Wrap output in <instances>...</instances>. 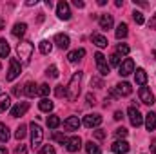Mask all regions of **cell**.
I'll return each instance as SVG.
<instances>
[{"label":"cell","instance_id":"1","mask_svg":"<svg viewBox=\"0 0 156 154\" xmlns=\"http://www.w3.org/2000/svg\"><path fill=\"white\" fill-rule=\"evenodd\" d=\"M80 80H82V71L75 73L73 78L69 80V83H67V87H66V96H67V100L75 102L78 98V94H80Z\"/></svg>","mask_w":156,"mask_h":154},{"label":"cell","instance_id":"2","mask_svg":"<svg viewBox=\"0 0 156 154\" xmlns=\"http://www.w3.org/2000/svg\"><path fill=\"white\" fill-rule=\"evenodd\" d=\"M33 44L31 42H20L18 44V47H16V53H18V58L24 62V64H27L29 62V58H31V54H33Z\"/></svg>","mask_w":156,"mask_h":154},{"label":"cell","instance_id":"3","mask_svg":"<svg viewBox=\"0 0 156 154\" xmlns=\"http://www.w3.org/2000/svg\"><path fill=\"white\" fill-rule=\"evenodd\" d=\"M29 129H31V145L38 147L40 143H42V140H44V131H42V127H40L38 123H35V121L29 125Z\"/></svg>","mask_w":156,"mask_h":154},{"label":"cell","instance_id":"4","mask_svg":"<svg viewBox=\"0 0 156 154\" xmlns=\"http://www.w3.org/2000/svg\"><path fill=\"white\" fill-rule=\"evenodd\" d=\"M20 73H22V65H20V62L16 60V58H11L9 60V71H7V82H13L15 78L20 76Z\"/></svg>","mask_w":156,"mask_h":154},{"label":"cell","instance_id":"5","mask_svg":"<svg viewBox=\"0 0 156 154\" xmlns=\"http://www.w3.org/2000/svg\"><path fill=\"white\" fill-rule=\"evenodd\" d=\"M118 73H120V76H129L131 73H134V62L131 58L122 60V64L118 67Z\"/></svg>","mask_w":156,"mask_h":154},{"label":"cell","instance_id":"6","mask_svg":"<svg viewBox=\"0 0 156 154\" xmlns=\"http://www.w3.org/2000/svg\"><path fill=\"white\" fill-rule=\"evenodd\" d=\"M138 96H140V102L145 103V105H153V103H154V94L151 93L149 87H140Z\"/></svg>","mask_w":156,"mask_h":154},{"label":"cell","instance_id":"7","mask_svg":"<svg viewBox=\"0 0 156 154\" xmlns=\"http://www.w3.org/2000/svg\"><path fill=\"white\" fill-rule=\"evenodd\" d=\"M127 114H129V120H131V125H133V127H140V125L144 123V116L140 114V111H138L134 105L129 107Z\"/></svg>","mask_w":156,"mask_h":154},{"label":"cell","instance_id":"8","mask_svg":"<svg viewBox=\"0 0 156 154\" xmlns=\"http://www.w3.org/2000/svg\"><path fill=\"white\" fill-rule=\"evenodd\" d=\"M56 15H58L60 20H69V18H71L69 4H67V2H58V5H56Z\"/></svg>","mask_w":156,"mask_h":154},{"label":"cell","instance_id":"9","mask_svg":"<svg viewBox=\"0 0 156 154\" xmlns=\"http://www.w3.org/2000/svg\"><path fill=\"white\" fill-rule=\"evenodd\" d=\"M64 145H66V149H67L69 152H78L80 147H82V140H80V136H71V138L66 140Z\"/></svg>","mask_w":156,"mask_h":154},{"label":"cell","instance_id":"10","mask_svg":"<svg viewBox=\"0 0 156 154\" xmlns=\"http://www.w3.org/2000/svg\"><path fill=\"white\" fill-rule=\"evenodd\" d=\"M129 149H131V147H129V143H127L125 140H116V142L111 145V151L115 154H127Z\"/></svg>","mask_w":156,"mask_h":154},{"label":"cell","instance_id":"11","mask_svg":"<svg viewBox=\"0 0 156 154\" xmlns=\"http://www.w3.org/2000/svg\"><path fill=\"white\" fill-rule=\"evenodd\" d=\"M27 109H29V102L16 103L15 107H11V116H13V118H20V116H24L27 113Z\"/></svg>","mask_w":156,"mask_h":154},{"label":"cell","instance_id":"12","mask_svg":"<svg viewBox=\"0 0 156 154\" xmlns=\"http://www.w3.org/2000/svg\"><path fill=\"white\" fill-rule=\"evenodd\" d=\"M102 123V116L100 114H87L83 118V125L87 129H93V127H98Z\"/></svg>","mask_w":156,"mask_h":154},{"label":"cell","instance_id":"13","mask_svg":"<svg viewBox=\"0 0 156 154\" xmlns=\"http://www.w3.org/2000/svg\"><path fill=\"white\" fill-rule=\"evenodd\" d=\"M55 42H56V45L60 47V49H67L69 47V44H71V40L67 35H64V33H58L56 37H55Z\"/></svg>","mask_w":156,"mask_h":154},{"label":"cell","instance_id":"14","mask_svg":"<svg viewBox=\"0 0 156 154\" xmlns=\"http://www.w3.org/2000/svg\"><path fill=\"white\" fill-rule=\"evenodd\" d=\"M64 127H66L67 131H78V127H80V120H78V116H69V118L64 121Z\"/></svg>","mask_w":156,"mask_h":154},{"label":"cell","instance_id":"15","mask_svg":"<svg viewBox=\"0 0 156 154\" xmlns=\"http://www.w3.org/2000/svg\"><path fill=\"white\" fill-rule=\"evenodd\" d=\"M85 56V49H75V51H71L69 54H67V60L71 62V64H76L78 60H82Z\"/></svg>","mask_w":156,"mask_h":154},{"label":"cell","instance_id":"16","mask_svg":"<svg viewBox=\"0 0 156 154\" xmlns=\"http://www.w3.org/2000/svg\"><path fill=\"white\" fill-rule=\"evenodd\" d=\"M37 93H38V85H37V83L27 82V83L24 85V94H26V96L33 98V96H37Z\"/></svg>","mask_w":156,"mask_h":154},{"label":"cell","instance_id":"17","mask_svg":"<svg viewBox=\"0 0 156 154\" xmlns=\"http://www.w3.org/2000/svg\"><path fill=\"white\" fill-rule=\"evenodd\" d=\"M116 91L120 96H129L131 93H133V87H131V83H127V82H122V83H118L116 85Z\"/></svg>","mask_w":156,"mask_h":154},{"label":"cell","instance_id":"18","mask_svg":"<svg viewBox=\"0 0 156 154\" xmlns=\"http://www.w3.org/2000/svg\"><path fill=\"white\" fill-rule=\"evenodd\" d=\"M98 22H100V29H111L113 27V16L111 15H102L98 18Z\"/></svg>","mask_w":156,"mask_h":154},{"label":"cell","instance_id":"19","mask_svg":"<svg viewBox=\"0 0 156 154\" xmlns=\"http://www.w3.org/2000/svg\"><path fill=\"white\" fill-rule=\"evenodd\" d=\"M134 80H136L138 85L145 87V83H147V73H145V69H136V73H134Z\"/></svg>","mask_w":156,"mask_h":154},{"label":"cell","instance_id":"20","mask_svg":"<svg viewBox=\"0 0 156 154\" xmlns=\"http://www.w3.org/2000/svg\"><path fill=\"white\" fill-rule=\"evenodd\" d=\"M38 107H40V111H44V113H51L53 107H55V103H53L49 98H42L38 102Z\"/></svg>","mask_w":156,"mask_h":154},{"label":"cell","instance_id":"21","mask_svg":"<svg viewBox=\"0 0 156 154\" xmlns=\"http://www.w3.org/2000/svg\"><path fill=\"white\" fill-rule=\"evenodd\" d=\"M26 29H27V26H26L24 22H18V24H15V27H13V37H16V38L24 37V35H26Z\"/></svg>","mask_w":156,"mask_h":154},{"label":"cell","instance_id":"22","mask_svg":"<svg viewBox=\"0 0 156 154\" xmlns=\"http://www.w3.org/2000/svg\"><path fill=\"white\" fill-rule=\"evenodd\" d=\"M145 129L147 131H154L156 129V114L154 113L145 114Z\"/></svg>","mask_w":156,"mask_h":154},{"label":"cell","instance_id":"23","mask_svg":"<svg viewBox=\"0 0 156 154\" xmlns=\"http://www.w3.org/2000/svg\"><path fill=\"white\" fill-rule=\"evenodd\" d=\"M9 53H11V49H9L7 40L0 38V58H7V56H9Z\"/></svg>","mask_w":156,"mask_h":154},{"label":"cell","instance_id":"24","mask_svg":"<svg viewBox=\"0 0 156 154\" xmlns=\"http://www.w3.org/2000/svg\"><path fill=\"white\" fill-rule=\"evenodd\" d=\"M93 44H94L96 47H100V49H102V47H107V44H109V42H107V38H105L104 35H93Z\"/></svg>","mask_w":156,"mask_h":154},{"label":"cell","instance_id":"25","mask_svg":"<svg viewBox=\"0 0 156 154\" xmlns=\"http://www.w3.org/2000/svg\"><path fill=\"white\" fill-rule=\"evenodd\" d=\"M9 105H11V98H9L7 94H2V96H0V114L5 113V111L9 109Z\"/></svg>","mask_w":156,"mask_h":154},{"label":"cell","instance_id":"26","mask_svg":"<svg viewBox=\"0 0 156 154\" xmlns=\"http://www.w3.org/2000/svg\"><path fill=\"white\" fill-rule=\"evenodd\" d=\"M38 49H40V53L42 54H49L51 53V49H53V44L49 42V40H42L38 44Z\"/></svg>","mask_w":156,"mask_h":154},{"label":"cell","instance_id":"27","mask_svg":"<svg viewBox=\"0 0 156 154\" xmlns=\"http://www.w3.org/2000/svg\"><path fill=\"white\" fill-rule=\"evenodd\" d=\"M127 29H129V27H127V24H123V22H122V24L116 27V38H118V40L125 38V37H127V33H129Z\"/></svg>","mask_w":156,"mask_h":154},{"label":"cell","instance_id":"28","mask_svg":"<svg viewBox=\"0 0 156 154\" xmlns=\"http://www.w3.org/2000/svg\"><path fill=\"white\" fill-rule=\"evenodd\" d=\"M60 123H62V121H60V118L56 114H51L47 118V127H49V129H56V127H60Z\"/></svg>","mask_w":156,"mask_h":154},{"label":"cell","instance_id":"29","mask_svg":"<svg viewBox=\"0 0 156 154\" xmlns=\"http://www.w3.org/2000/svg\"><path fill=\"white\" fill-rule=\"evenodd\" d=\"M85 151H87V154H102L100 147L96 143H93V142H87L85 143Z\"/></svg>","mask_w":156,"mask_h":154},{"label":"cell","instance_id":"30","mask_svg":"<svg viewBox=\"0 0 156 154\" xmlns=\"http://www.w3.org/2000/svg\"><path fill=\"white\" fill-rule=\"evenodd\" d=\"M9 140V129L5 123H0V142H7Z\"/></svg>","mask_w":156,"mask_h":154},{"label":"cell","instance_id":"31","mask_svg":"<svg viewBox=\"0 0 156 154\" xmlns=\"http://www.w3.org/2000/svg\"><path fill=\"white\" fill-rule=\"evenodd\" d=\"M26 134H27V127H26V125H20V127L16 129V132H15V138L20 142V140L26 138Z\"/></svg>","mask_w":156,"mask_h":154},{"label":"cell","instance_id":"32","mask_svg":"<svg viewBox=\"0 0 156 154\" xmlns=\"http://www.w3.org/2000/svg\"><path fill=\"white\" fill-rule=\"evenodd\" d=\"M131 53V47L127 44H118L116 47V54H129Z\"/></svg>","mask_w":156,"mask_h":154},{"label":"cell","instance_id":"33","mask_svg":"<svg viewBox=\"0 0 156 154\" xmlns=\"http://www.w3.org/2000/svg\"><path fill=\"white\" fill-rule=\"evenodd\" d=\"M49 91H51L49 85H47V83H42V85H38V93H37V94H40L42 98H45V96L49 94Z\"/></svg>","mask_w":156,"mask_h":154},{"label":"cell","instance_id":"34","mask_svg":"<svg viewBox=\"0 0 156 154\" xmlns=\"http://www.w3.org/2000/svg\"><path fill=\"white\" fill-rule=\"evenodd\" d=\"M133 18H134V22H136L138 26H142V24L145 22V18H144V15H142L140 11H134V13H133Z\"/></svg>","mask_w":156,"mask_h":154},{"label":"cell","instance_id":"35","mask_svg":"<svg viewBox=\"0 0 156 154\" xmlns=\"http://www.w3.org/2000/svg\"><path fill=\"white\" fill-rule=\"evenodd\" d=\"M96 67H98V73H100L102 76H107L109 71H111V67H109L107 64H102V65H96Z\"/></svg>","mask_w":156,"mask_h":154},{"label":"cell","instance_id":"36","mask_svg":"<svg viewBox=\"0 0 156 154\" xmlns=\"http://www.w3.org/2000/svg\"><path fill=\"white\" fill-rule=\"evenodd\" d=\"M115 134H116L118 140H123V138L127 136V129H123V127H118L116 131H115Z\"/></svg>","mask_w":156,"mask_h":154},{"label":"cell","instance_id":"37","mask_svg":"<svg viewBox=\"0 0 156 154\" xmlns=\"http://www.w3.org/2000/svg\"><path fill=\"white\" fill-rule=\"evenodd\" d=\"M94 62H96V65H102V64H107V60H105V56H104L102 53H96V54H94Z\"/></svg>","mask_w":156,"mask_h":154},{"label":"cell","instance_id":"38","mask_svg":"<svg viewBox=\"0 0 156 154\" xmlns=\"http://www.w3.org/2000/svg\"><path fill=\"white\" fill-rule=\"evenodd\" d=\"M40 154H56V151H55L53 145H44L42 151H40Z\"/></svg>","mask_w":156,"mask_h":154},{"label":"cell","instance_id":"39","mask_svg":"<svg viewBox=\"0 0 156 154\" xmlns=\"http://www.w3.org/2000/svg\"><path fill=\"white\" fill-rule=\"evenodd\" d=\"M47 76L51 78H58V69H56V65H51L49 69H47V73H45Z\"/></svg>","mask_w":156,"mask_h":154},{"label":"cell","instance_id":"40","mask_svg":"<svg viewBox=\"0 0 156 154\" xmlns=\"http://www.w3.org/2000/svg\"><path fill=\"white\" fill-rule=\"evenodd\" d=\"M109 58H111V65H118V67H120V64H122V62H120V54L115 53V54H111Z\"/></svg>","mask_w":156,"mask_h":154},{"label":"cell","instance_id":"41","mask_svg":"<svg viewBox=\"0 0 156 154\" xmlns=\"http://www.w3.org/2000/svg\"><path fill=\"white\" fill-rule=\"evenodd\" d=\"M55 93H56L58 98H62V96H66V87H64V85H56V91H55Z\"/></svg>","mask_w":156,"mask_h":154},{"label":"cell","instance_id":"42","mask_svg":"<svg viewBox=\"0 0 156 154\" xmlns=\"http://www.w3.org/2000/svg\"><path fill=\"white\" fill-rule=\"evenodd\" d=\"M53 138H55L56 142H60V143H66V140H67V138H66L64 134H60V132H55V134H53Z\"/></svg>","mask_w":156,"mask_h":154},{"label":"cell","instance_id":"43","mask_svg":"<svg viewBox=\"0 0 156 154\" xmlns=\"http://www.w3.org/2000/svg\"><path fill=\"white\" fill-rule=\"evenodd\" d=\"M15 154H27V147L20 143V145L16 147V151H15Z\"/></svg>","mask_w":156,"mask_h":154},{"label":"cell","instance_id":"44","mask_svg":"<svg viewBox=\"0 0 156 154\" xmlns=\"http://www.w3.org/2000/svg\"><path fill=\"white\" fill-rule=\"evenodd\" d=\"M94 138H96V140H104V138H105V132L98 129V131H94Z\"/></svg>","mask_w":156,"mask_h":154},{"label":"cell","instance_id":"45","mask_svg":"<svg viewBox=\"0 0 156 154\" xmlns=\"http://www.w3.org/2000/svg\"><path fill=\"white\" fill-rule=\"evenodd\" d=\"M91 83H93V85H96V87H104L102 80H98V78H93V80H91Z\"/></svg>","mask_w":156,"mask_h":154},{"label":"cell","instance_id":"46","mask_svg":"<svg viewBox=\"0 0 156 154\" xmlns=\"http://www.w3.org/2000/svg\"><path fill=\"white\" fill-rule=\"evenodd\" d=\"M73 4H75V5H76L78 9H82V7H83V5H85V4H83V2H82V0H75V2H73Z\"/></svg>","mask_w":156,"mask_h":154},{"label":"cell","instance_id":"47","mask_svg":"<svg viewBox=\"0 0 156 154\" xmlns=\"http://www.w3.org/2000/svg\"><path fill=\"white\" fill-rule=\"evenodd\" d=\"M87 103H94V96L93 94H87Z\"/></svg>","mask_w":156,"mask_h":154},{"label":"cell","instance_id":"48","mask_svg":"<svg viewBox=\"0 0 156 154\" xmlns=\"http://www.w3.org/2000/svg\"><path fill=\"white\" fill-rule=\"evenodd\" d=\"M149 26H151V29H156V15H154V18L151 20V24H149Z\"/></svg>","mask_w":156,"mask_h":154},{"label":"cell","instance_id":"49","mask_svg":"<svg viewBox=\"0 0 156 154\" xmlns=\"http://www.w3.org/2000/svg\"><path fill=\"white\" fill-rule=\"evenodd\" d=\"M151 152H153V154H156V140L153 142V143H151Z\"/></svg>","mask_w":156,"mask_h":154},{"label":"cell","instance_id":"50","mask_svg":"<svg viewBox=\"0 0 156 154\" xmlns=\"http://www.w3.org/2000/svg\"><path fill=\"white\" fill-rule=\"evenodd\" d=\"M122 113H120V111H116V113H115V120H122Z\"/></svg>","mask_w":156,"mask_h":154},{"label":"cell","instance_id":"51","mask_svg":"<svg viewBox=\"0 0 156 154\" xmlns=\"http://www.w3.org/2000/svg\"><path fill=\"white\" fill-rule=\"evenodd\" d=\"M4 27H5V20L0 16V29H4Z\"/></svg>","mask_w":156,"mask_h":154},{"label":"cell","instance_id":"52","mask_svg":"<svg viewBox=\"0 0 156 154\" xmlns=\"http://www.w3.org/2000/svg\"><path fill=\"white\" fill-rule=\"evenodd\" d=\"M0 154H7V149L5 147H0Z\"/></svg>","mask_w":156,"mask_h":154},{"label":"cell","instance_id":"53","mask_svg":"<svg viewBox=\"0 0 156 154\" xmlns=\"http://www.w3.org/2000/svg\"><path fill=\"white\" fill-rule=\"evenodd\" d=\"M153 54H154V58H156V51H154V53H153Z\"/></svg>","mask_w":156,"mask_h":154}]
</instances>
